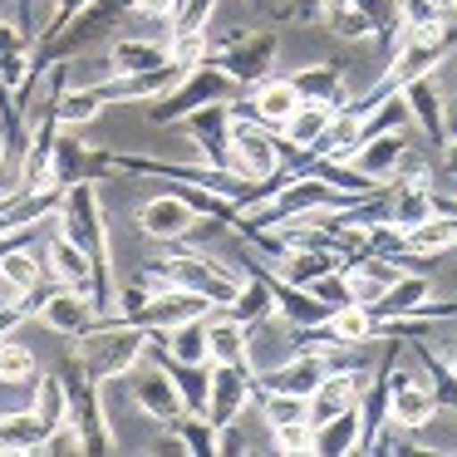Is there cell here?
Segmentation results:
<instances>
[{
    "label": "cell",
    "instance_id": "1",
    "mask_svg": "<svg viewBox=\"0 0 457 457\" xmlns=\"http://www.w3.org/2000/svg\"><path fill=\"white\" fill-rule=\"evenodd\" d=\"M54 227L74 241V246L89 256V300L99 310V320H109L113 295H119V276H113V246H109V217H104V202L94 178L74 182L60 192V212H54Z\"/></svg>",
    "mask_w": 457,
    "mask_h": 457
},
{
    "label": "cell",
    "instance_id": "2",
    "mask_svg": "<svg viewBox=\"0 0 457 457\" xmlns=\"http://www.w3.org/2000/svg\"><path fill=\"white\" fill-rule=\"evenodd\" d=\"M153 329L143 325H119V320H99L84 335H74V364L89 369L99 384H113V378H129L133 369L148 359Z\"/></svg>",
    "mask_w": 457,
    "mask_h": 457
},
{
    "label": "cell",
    "instance_id": "3",
    "mask_svg": "<svg viewBox=\"0 0 457 457\" xmlns=\"http://www.w3.org/2000/svg\"><path fill=\"white\" fill-rule=\"evenodd\" d=\"M457 45V30L453 25H428V30H413V25H403V35H398V45L388 50V70L384 79L374 84V89L394 94L403 89L408 79H423V74H437V64L453 54Z\"/></svg>",
    "mask_w": 457,
    "mask_h": 457
},
{
    "label": "cell",
    "instance_id": "4",
    "mask_svg": "<svg viewBox=\"0 0 457 457\" xmlns=\"http://www.w3.org/2000/svg\"><path fill=\"white\" fill-rule=\"evenodd\" d=\"M231 94H241V89L217 70V64H197V70L182 74L162 99H148V123L153 129H178L187 113L207 109V104H231Z\"/></svg>",
    "mask_w": 457,
    "mask_h": 457
},
{
    "label": "cell",
    "instance_id": "5",
    "mask_svg": "<svg viewBox=\"0 0 457 457\" xmlns=\"http://www.w3.org/2000/svg\"><path fill=\"white\" fill-rule=\"evenodd\" d=\"M276 54H280V35L276 30H227L221 40H212L207 64H217L237 89H251L256 79L270 74Z\"/></svg>",
    "mask_w": 457,
    "mask_h": 457
},
{
    "label": "cell",
    "instance_id": "6",
    "mask_svg": "<svg viewBox=\"0 0 457 457\" xmlns=\"http://www.w3.org/2000/svg\"><path fill=\"white\" fill-rule=\"evenodd\" d=\"M21 310H25V320H40V325H50L54 335H64V339H74V335H84L89 325H99V310H94V300H89V290H79V286H35V290H25L21 295Z\"/></svg>",
    "mask_w": 457,
    "mask_h": 457
},
{
    "label": "cell",
    "instance_id": "7",
    "mask_svg": "<svg viewBox=\"0 0 457 457\" xmlns=\"http://www.w3.org/2000/svg\"><path fill=\"white\" fill-rule=\"evenodd\" d=\"M64 384H70V423L79 433L84 453H113V428L104 418V384L89 369L74 364V359L64 369Z\"/></svg>",
    "mask_w": 457,
    "mask_h": 457
},
{
    "label": "cell",
    "instance_id": "8",
    "mask_svg": "<svg viewBox=\"0 0 457 457\" xmlns=\"http://www.w3.org/2000/svg\"><path fill=\"white\" fill-rule=\"evenodd\" d=\"M295 153L286 148V138L270 129H261V123L241 119V113H231V168L246 172V178H270V172L280 168V162H290Z\"/></svg>",
    "mask_w": 457,
    "mask_h": 457
},
{
    "label": "cell",
    "instance_id": "9",
    "mask_svg": "<svg viewBox=\"0 0 457 457\" xmlns=\"http://www.w3.org/2000/svg\"><path fill=\"white\" fill-rule=\"evenodd\" d=\"M300 104H305V99L295 94L290 74H266V79H256L251 89H241V99L231 104V113H241V119H251V123H261V129L280 133Z\"/></svg>",
    "mask_w": 457,
    "mask_h": 457
},
{
    "label": "cell",
    "instance_id": "10",
    "mask_svg": "<svg viewBox=\"0 0 457 457\" xmlns=\"http://www.w3.org/2000/svg\"><path fill=\"white\" fill-rule=\"evenodd\" d=\"M256 364H212V394H207V418L212 428L241 423L251 403H256Z\"/></svg>",
    "mask_w": 457,
    "mask_h": 457
},
{
    "label": "cell",
    "instance_id": "11",
    "mask_svg": "<svg viewBox=\"0 0 457 457\" xmlns=\"http://www.w3.org/2000/svg\"><path fill=\"white\" fill-rule=\"evenodd\" d=\"M202 227V212L192 207L187 197H182L178 187L158 192V197H148L138 207V231L153 241H162V246H178V241H187L192 231Z\"/></svg>",
    "mask_w": 457,
    "mask_h": 457
},
{
    "label": "cell",
    "instance_id": "12",
    "mask_svg": "<svg viewBox=\"0 0 457 457\" xmlns=\"http://www.w3.org/2000/svg\"><path fill=\"white\" fill-rule=\"evenodd\" d=\"M335 369V349H320V345H295V354L286 359L280 369L270 374H256V388H276V394H300L310 398L315 384Z\"/></svg>",
    "mask_w": 457,
    "mask_h": 457
},
{
    "label": "cell",
    "instance_id": "13",
    "mask_svg": "<svg viewBox=\"0 0 457 457\" xmlns=\"http://www.w3.org/2000/svg\"><path fill=\"white\" fill-rule=\"evenodd\" d=\"M178 129L187 133L192 153H197L202 162H212V168H231V104H207V109L187 113Z\"/></svg>",
    "mask_w": 457,
    "mask_h": 457
},
{
    "label": "cell",
    "instance_id": "14",
    "mask_svg": "<svg viewBox=\"0 0 457 457\" xmlns=\"http://www.w3.org/2000/svg\"><path fill=\"white\" fill-rule=\"evenodd\" d=\"M129 384H133V403L143 408V418H153V423H162V428L182 418V398H178V388H172V378H168L162 364L143 359V364L129 374Z\"/></svg>",
    "mask_w": 457,
    "mask_h": 457
},
{
    "label": "cell",
    "instance_id": "15",
    "mask_svg": "<svg viewBox=\"0 0 457 457\" xmlns=\"http://www.w3.org/2000/svg\"><path fill=\"white\" fill-rule=\"evenodd\" d=\"M437 212V187L428 178H398L394 187H388V227L403 237V231H413L418 221H428Z\"/></svg>",
    "mask_w": 457,
    "mask_h": 457
},
{
    "label": "cell",
    "instance_id": "16",
    "mask_svg": "<svg viewBox=\"0 0 457 457\" xmlns=\"http://www.w3.org/2000/svg\"><path fill=\"white\" fill-rule=\"evenodd\" d=\"M207 310H212L207 300H202V295H187V290H153L148 305L133 315V325L153 329V335H168L172 325H182V320H202Z\"/></svg>",
    "mask_w": 457,
    "mask_h": 457
},
{
    "label": "cell",
    "instance_id": "17",
    "mask_svg": "<svg viewBox=\"0 0 457 457\" xmlns=\"http://www.w3.org/2000/svg\"><path fill=\"white\" fill-rule=\"evenodd\" d=\"M168 60V25L162 35H119L109 45V74H148V70H162Z\"/></svg>",
    "mask_w": 457,
    "mask_h": 457
},
{
    "label": "cell",
    "instance_id": "18",
    "mask_svg": "<svg viewBox=\"0 0 457 457\" xmlns=\"http://www.w3.org/2000/svg\"><path fill=\"white\" fill-rule=\"evenodd\" d=\"M207 364H251V325H241L231 310L207 315Z\"/></svg>",
    "mask_w": 457,
    "mask_h": 457
},
{
    "label": "cell",
    "instance_id": "19",
    "mask_svg": "<svg viewBox=\"0 0 457 457\" xmlns=\"http://www.w3.org/2000/svg\"><path fill=\"white\" fill-rule=\"evenodd\" d=\"M45 276L50 280H60V286H79V290H89V256H84L79 246H74L70 237H64L60 227L50 231V237H45Z\"/></svg>",
    "mask_w": 457,
    "mask_h": 457
},
{
    "label": "cell",
    "instance_id": "20",
    "mask_svg": "<svg viewBox=\"0 0 457 457\" xmlns=\"http://www.w3.org/2000/svg\"><path fill=\"white\" fill-rule=\"evenodd\" d=\"M305 403H310V423H325V418L345 413L349 403H359V374H354V369H339L335 364L315 384V394H310Z\"/></svg>",
    "mask_w": 457,
    "mask_h": 457
},
{
    "label": "cell",
    "instance_id": "21",
    "mask_svg": "<svg viewBox=\"0 0 457 457\" xmlns=\"http://www.w3.org/2000/svg\"><path fill=\"white\" fill-rule=\"evenodd\" d=\"M276 266H280L276 270L280 280H290V286H310V280H320V276H329V270L345 266V251H335V246H290Z\"/></svg>",
    "mask_w": 457,
    "mask_h": 457
},
{
    "label": "cell",
    "instance_id": "22",
    "mask_svg": "<svg viewBox=\"0 0 457 457\" xmlns=\"http://www.w3.org/2000/svg\"><path fill=\"white\" fill-rule=\"evenodd\" d=\"M398 94H403L413 123L423 129V138H433L437 148H443V94H437V79H433V74H423V79H408Z\"/></svg>",
    "mask_w": 457,
    "mask_h": 457
},
{
    "label": "cell",
    "instance_id": "23",
    "mask_svg": "<svg viewBox=\"0 0 457 457\" xmlns=\"http://www.w3.org/2000/svg\"><path fill=\"white\" fill-rule=\"evenodd\" d=\"M335 113H339V104H325V99H305V104H300L295 113H290V123H286V129H280V138H286V148H290V153H295V158H300V153H305L310 143H315L320 133L329 129V119H335ZM295 158H290V162H295Z\"/></svg>",
    "mask_w": 457,
    "mask_h": 457
},
{
    "label": "cell",
    "instance_id": "24",
    "mask_svg": "<svg viewBox=\"0 0 457 457\" xmlns=\"http://www.w3.org/2000/svg\"><path fill=\"white\" fill-rule=\"evenodd\" d=\"M290 84H295L300 99H325V104H339V109L349 104L345 99V64H335V60L305 64V70L290 74Z\"/></svg>",
    "mask_w": 457,
    "mask_h": 457
},
{
    "label": "cell",
    "instance_id": "25",
    "mask_svg": "<svg viewBox=\"0 0 457 457\" xmlns=\"http://www.w3.org/2000/svg\"><path fill=\"white\" fill-rule=\"evenodd\" d=\"M403 153H408V133H378V138L359 143V148L349 153V162H354L364 178L388 182V172L398 168V158H403Z\"/></svg>",
    "mask_w": 457,
    "mask_h": 457
},
{
    "label": "cell",
    "instance_id": "26",
    "mask_svg": "<svg viewBox=\"0 0 457 457\" xmlns=\"http://www.w3.org/2000/svg\"><path fill=\"white\" fill-rule=\"evenodd\" d=\"M447 251H457V217L447 212H433L413 231H403V256H447Z\"/></svg>",
    "mask_w": 457,
    "mask_h": 457
},
{
    "label": "cell",
    "instance_id": "27",
    "mask_svg": "<svg viewBox=\"0 0 457 457\" xmlns=\"http://www.w3.org/2000/svg\"><path fill=\"white\" fill-rule=\"evenodd\" d=\"M30 413L40 418L45 437H50L54 428L70 423V384H64V374H40V378H35V403H30Z\"/></svg>",
    "mask_w": 457,
    "mask_h": 457
},
{
    "label": "cell",
    "instance_id": "28",
    "mask_svg": "<svg viewBox=\"0 0 457 457\" xmlns=\"http://www.w3.org/2000/svg\"><path fill=\"white\" fill-rule=\"evenodd\" d=\"M428 290H433V286H428V276H413V270H403V276H398L394 286H388L369 310H374L378 320H403V315H413V310L428 300Z\"/></svg>",
    "mask_w": 457,
    "mask_h": 457
},
{
    "label": "cell",
    "instance_id": "29",
    "mask_svg": "<svg viewBox=\"0 0 457 457\" xmlns=\"http://www.w3.org/2000/svg\"><path fill=\"white\" fill-rule=\"evenodd\" d=\"M403 339L413 345V354H418V369H423L428 388L437 394V408H453V413H457V369L447 364V359L437 354V349H428L418 335H403Z\"/></svg>",
    "mask_w": 457,
    "mask_h": 457
},
{
    "label": "cell",
    "instance_id": "30",
    "mask_svg": "<svg viewBox=\"0 0 457 457\" xmlns=\"http://www.w3.org/2000/svg\"><path fill=\"white\" fill-rule=\"evenodd\" d=\"M315 453H359V403H349L345 413L325 418V423H315Z\"/></svg>",
    "mask_w": 457,
    "mask_h": 457
},
{
    "label": "cell",
    "instance_id": "31",
    "mask_svg": "<svg viewBox=\"0 0 457 457\" xmlns=\"http://www.w3.org/2000/svg\"><path fill=\"white\" fill-rule=\"evenodd\" d=\"M212 315V310H207ZM207 315L202 320H182V325H172L162 339V354L182 359V364H207Z\"/></svg>",
    "mask_w": 457,
    "mask_h": 457
},
{
    "label": "cell",
    "instance_id": "32",
    "mask_svg": "<svg viewBox=\"0 0 457 457\" xmlns=\"http://www.w3.org/2000/svg\"><path fill=\"white\" fill-rule=\"evenodd\" d=\"M40 241H45V237H40ZM40 241H30V246H15V251H5V256H0V276L11 280L21 295L45 280V251H40Z\"/></svg>",
    "mask_w": 457,
    "mask_h": 457
},
{
    "label": "cell",
    "instance_id": "33",
    "mask_svg": "<svg viewBox=\"0 0 457 457\" xmlns=\"http://www.w3.org/2000/svg\"><path fill=\"white\" fill-rule=\"evenodd\" d=\"M40 447H45V428H40V418H35L30 408L0 418V453L25 457V453H40Z\"/></svg>",
    "mask_w": 457,
    "mask_h": 457
},
{
    "label": "cell",
    "instance_id": "34",
    "mask_svg": "<svg viewBox=\"0 0 457 457\" xmlns=\"http://www.w3.org/2000/svg\"><path fill=\"white\" fill-rule=\"evenodd\" d=\"M35 378H40V359H35V349L21 345V339H0V384L35 388Z\"/></svg>",
    "mask_w": 457,
    "mask_h": 457
},
{
    "label": "cell",
    "instance_id": "35",
    "mask_svg": "<svg viewBox=\"0 0 457 457\" xmlns=\"http://www.w3.org/2000/svg\"><path fill=\"white\" fill-rule=\"evenodd\" d=\"M256 408H261V418H266L270 433H276V428H286V423H305V418H310L305 398H300V394H276V388H261Z\"/></svg>",
    "mask_w": 457,
    "mask_h": 457
},
{
    "label": "cell",
    "instance_id": "36",
    "mask_svg": "<svg viewBox=\"0 0 457 457\" xmlns=\"http://www.w3.org/2000/svg\"><path fill=\"white\" fill-rule=\"evenodd\" d=\"M168 433L182 453H217V428L207 413H182L178 423H168Z\"/></svg>",
    "mask_w": 457,
    "mask_h": 457
},
{
    "label": "cell",
    "instance_id": "37",
    "mask_svg": "<svg viewBox=\"0 0 457 457\" xmlns=\"http://www.w3.org/2000/svg\"><path fill=\"white\" fill-rule=\"evenodd\" d=\"M310 295L320 300V305L329 310V315H335L339 305H354V280H349V270L339 266V270H329V276H320V280H310Z\"/></svg>",
    "mask_w": 457,
    "mask_h": 457
},
{
    "label": "cell",
    "instance_id": "38",
    "mask_svg": "<svg viewBox=\"0 0 457 457\" xmlns=\"http://www.w3.org/2000/svg\"><path fill=\"white\" fill-rule=\"evenodd\" d=\"M457 0H403V25L428 30V25H453Z\"/></svg>",
    "mask_w": 457,
    "mask_h": 457
},
{
    "label": "cell",
    "instance_id": "39",
    "mask_svg": "<svg viewBox=\"0 0 457 457\" xmlns=\"http://www.w3.org/2000/svg\"><path fill=\"white\" fill-rule=\"evenodd\" d=\"M270 443L280 447V453H315V423H286V428H276L270 433Z\"/></svg>",
    "mask_w": 457,
    "mask_h": 457
},
{
    "label": "cell",
    "instance_id": "40",
    "mask_svg": "<svg viewBox=\"0 0 457 457\" xmlns=\"http://www.w3.org/2000/svg\"><path fill=\"white\" fill-rule=\"evenodd\" d=\"M84 5H94V0H54V15H50V25H45V30H40V35H35V40H40V45H50V40H54V35H60V30H64V25H70V21H74V15H79V11H84Z\"/></svg>",
    "mask_w": 457,
    "mask_h": 457
},
{
    "label": "cell",
    "instance_id": "41",
    "mask_svg": "<svg viewBox=\"0 0 457 457\" xmlns=\"http://www.w3.org/2000/svg\"><path fill=\"white\" fill-rule=\"evenodd\" d=\"M133 15H143V21H162V25H168L172 15H178V0H133Z\"/></svg>",
    "mask_w": 457,
    "mask_h": 457
},
{
    "label": "cell",
    "instance_id": "42",
    "mask_svg": "<svg viewBox=\"0 0 457 457\" xmlns=\"http://www.w3.org/2000/svg\"><path fill=\"white\" fill-rule=\"evenodd\" d=\"M457 138V99H443V143Z\"/></svg>",
    "mask_w": 457,
    "mask_h": 457
},
{
    "label": "cell",
    "instance_id": "43",
    "mask_svg": "<svg viewBox=\"0 0 457 457\" xmlns=\"http://www.w3.org/2000/svg\"><path fill=\"white\" fill-rule=\"evenodd\" d=\"M437 354H443L447 364L457 369V335H437Z\"/></svg>",
    "mask_w": 457,
    "mask_h": 457
},
{
    "label": "cell",
    "instance_id": "44",
    "mask_svg": "<svg viewBox=\"0 0 457 457\" xmlns=\"http://www.w3.org/2000/svg\"><path fill=\"white\" fill-rule=\"evenodd\" d=\"M5 305H21V290H15L11 280L0 276V310H5Z\"/></svg>",
    "mask_w": 457,
    "mask_h": 457
},
{
    "label": "cell",
    "instance_id": "45",
    "mask_svg": "<svg viewBox=\"0 0 457 457\" xmlns=\"http://www.w3.org/2000/svg\"><path fill=\"white\" fill-rule=\"evenodd\" d=\"M256 5H261V11H276V0H256Z\"/></svg>",
    "mask_w": 457,
    "mask_h": 457
},
{
    "label": "cell",
    "instance_id": "46",
    "mask_svg": "<svg viewBox=\"0 0 457 457\" xmlns=\"http://www.w3.org/2000/svg\"><path fill=\"white\" fill-rule=\"evenodd\" d=\"M5 148H11V143H5V138H0V168H5Z\"/></svg>",
    "mask_w": 457,
    "mask_h": 457
},
{
    "label": "cell",
    "instance_id": "47",
    "mask_svg": "<svg viewBox=\"0 0 457 457\" xmlns=\"http://www.w3.org/2000/svg\"><path fill=\"white\" fill-rule=\"evenodd\" d=\"M178 11H182V0H178Z\"/></svg>",
    "mask_w": 457,
    "mask_h": 457
},
{
    "label": "cell",
    "instance_id": "48",
    "mask_svg": "<svg viewBox=\"0 0 457 457\" xmlns=\"http://www.w3.org/2000/svg\"><path fill=\"white\" fill-rule=\"evenodd\" d=\"M0 21H5V15H0Z\"/></svg>",
    "mask_w": 457,
    "mask_h": 457
}]
</instances>
